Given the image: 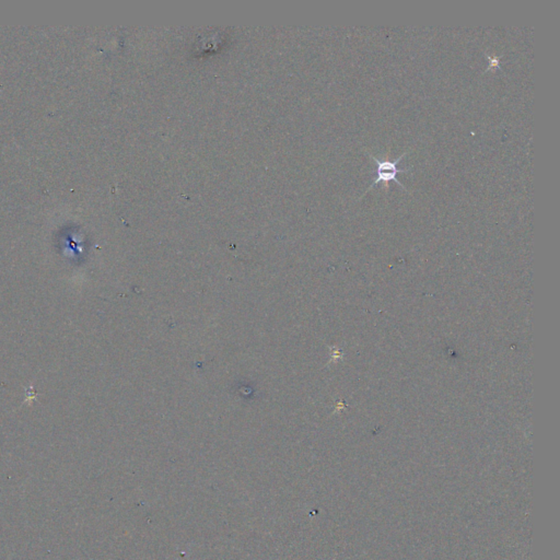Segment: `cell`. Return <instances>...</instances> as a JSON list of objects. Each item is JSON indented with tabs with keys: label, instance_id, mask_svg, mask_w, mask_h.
<instances>
[{
	"label": "cell",
	"instance_id": "1",
	"mask_svg": "<svg viewBox=\"0 0 560 560\" xmlns=\"http://www.w3.org/2000/svg\"><path fill=\"white\" fill-rule=\"evenodd\" d=\"M406 155H407V152H404L399 158H397L396 160H393V161H388V160L381 161V160L377 159V158H375L374 156L370 155L371 159L375 162V164H377V170H375V174H377V177H375V179L373 180V183L371 184V186L367 189L366 193H368V190H370L373 186H375L379 183H385L386 187H388L387 183H390L391 181H394L395 183L397 184V185H399L400 187H403L404 189H406L405 186L403 185V184H400V182L397 180V177H396V175L398 173H407V172H410V171H411V169L403 170V169L397 168L398 163L404 159Z\"/></svg>",
	"mask_w": 560,
	"mask_h": 560
},
{
	"label": "cell",
	"instance_id": "2",
	"mask_svg": "<svg viewBox=\"0 0 560 560\" xmlns=\"http://www.w3.org/2000/svg\"><path fill=\"white\" fill-rule=\"evenodd\" d=\"M502 56H489L487 55V58H488L489 61V65L487 69L485 70V72L487 71H495V69H501V66H500V59H501Z\"/></svg>",
	"mask_w": 560,
	"mask_h": 560
}]
</instances>
